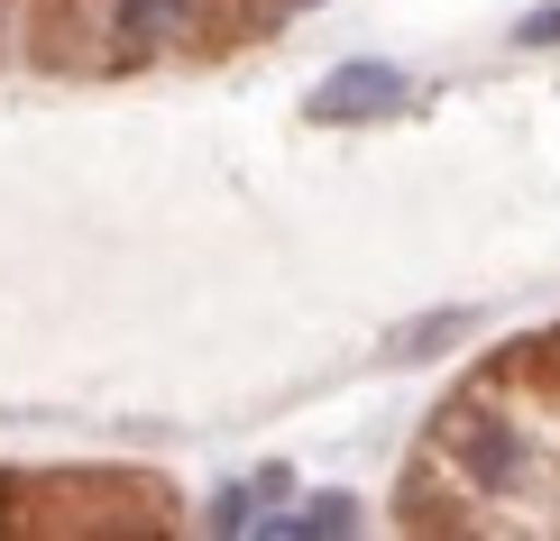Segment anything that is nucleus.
Instances as JSON below:
<instances>
[{
    "label": "nucleus",
    "instance_id": "obj_1",
    "mask_svg": "<svg viewBox=\"0 0 560 541\" xmlns=\"http://www.w3.org/2000/svg\"><path fill=\"white\" fill-rule=\"evenodd\" d=\"M395 102H405V74H395L386 56H359V64H331L303 110H313L322 129H349V120H386Z\"/></svg>",
    "mask_w": 560,
    "mask_h": 541
},
{
    "label": "nucleus",
    "instance_id": "obj_2",
    "mask_svg": "<svg viewBox=\"0 0 560 541\" xmlns=\"http://www.w3.org/2000/svg\"><path fill=\"white\" fill-rule=\"evenodd\" d=\"M451 440H459V459H469L478 486H515L524 478V440L505 432V422H451Z\"/></svg>",
    "mask_w": 560,
    "mask_h": 541
},
{
    "label": "nucleus",
    "instance_id": "obj_3",
    "mask_svg": "<svg viewBox=\"0 0 560 541\" xmlns=\"http://www.w3.org/2000/svg\"><path fill=\"white\" fill-rule=\"evenodd\" d=\"M258 532H267V541H313V532H359V505H349V496H313V505H294V514H267Z\"/></svg>",
    "mask_w": 560,
    "mask_h": 541
},
{
    "label": "nucleus",
    "instance_id": "obj_4",
    "mask_svg": "<svg viewBox=\"0 0 560 541\" xmlns=\"http://www.w3.org/2000/svg\"><path fill=\"white\" fill-rule=\"evenodd\" d=\"M459 321H469V313H423L413 331H395V340H386V358H432L441 340H459Z\"/></svg>",
    "mask_w": 560,
    "mask_h": 541
},
{
    "label": "nucleus",
    "instance_id": "obj_5",
    "mask_svg": "<svg viewBox=\"0 0 560 541\" xmlns=\"http://www.w3.org/2000/svg\"><path fill=\"white\" fill-rule=\"evenodd\" d=\"M515 46H560V0H542V10L515 19Z\"/></svg>",
    "mask_w": 560,
    "mask_h": 541
},
{
    "label": "nucleus",
    "instance_id": "obj_6",
    "mask_svg": "<svg viewBox=\"0 0 560 541\" xmlns=\"http://www.w3.org/2000/svg\"><path fill=\"white\" fill-rule=\"evenodd\" d=\"M166 19H175V0H120V28L129 37H156Z\"/></svg>",
    "mask_w": 560,
    "mask_h": 541
},
{
    "label": "nucleus",
    "instance_id": "obj_7",
    "mask_svg": "<svg viewBox=\"0 0 560 541\" xmlns=\"http://www.w3.org/2000/svg\"><path fill=\"white\" fill-rule=\"evenodd\" d=\"M248 505H258V496H240V486H230V496H212V532H240Z\"/></svg>",
    "mask_w": 560,
    "mask_h": 541
}]
</instances>
